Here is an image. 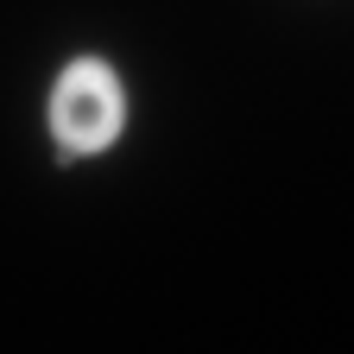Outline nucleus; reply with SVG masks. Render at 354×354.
Returning <instances> with one entry per match:
<instances>
[{"instance_id":"f257e3e1","label":"nucleus","mask_w":354,"mask_h":354,"mask_svg":"<svg viewBox=\"0 0 354 354\" xmlns=\"http://www.w3.org/2000/svg\"><path fill=\"white\" fill-rule=\"evenodd\" d=\"M127 127V88L120 76L102 64V57H70L57 88H51V133L64 158H82V152H108Z\"/></svg>"}]
</instances>
